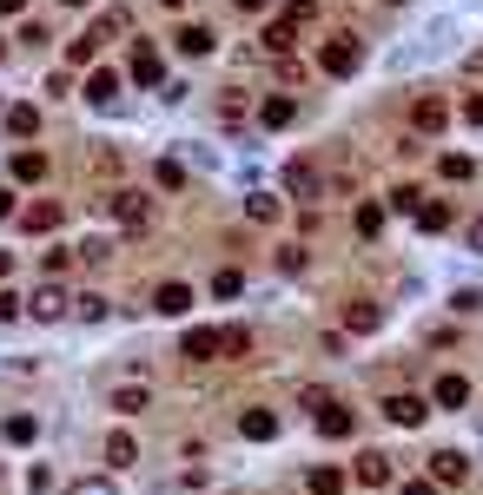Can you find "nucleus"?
Returning a JSON list of instances; mask_svg holds the SVG:
<instances>
[{"instance_id":"9d476101","label":"nucleus","mask_w":483,"mask_h":495,"mask_svg":"<svg viewBox=\"0 0 483 495\" xmlns=\"http://www.w3.org/2000/svg\"><path fill=\"white\" fill-rule=\"evenodd\" d=\"M66 311H73V298H66L60 284H40V291H33V317H40V323H60Z\"/></svg>"},{"instance_id":"09e8293b","label":"nucleus","mask_w":483,"mask_h":495,"mask_svg":"<svg viewBox=\"0 0 483 495\" xmlns=\"http://www.w3.org/2000/svg\"><path fill=\"white\" fill-rule=\"evenodd\" d=\"M470 251H483V218H470Z\"/></svg>"},{"instance_id":"2eb2a0df","label":"nucleus","mask_w":483,"mask_h":495,"mask_svg":"<svg viewBox=\"0 0 483 495\" xmlns=\"http://www.w3.org/2000/svg\"><path fill=\"white\" fill-rule=\"evenodd\" d=\"M173 40H179V54H186V60H206L212 46H219V33H212V27H179Z\"/></svg>"},{"instance_id":"f704fd0d","label":"nucleus","mask_w":483,"mask_h":495,"mask_svg":"<svg viewBox=\"0 0 483 495\" xmlns=\"http://www.w3.org/2000/svg\"><path fill=\"white\" fill-rule=\"evenodd\" d=\"M239 291H245V278H239L232 264H225V271H212V298H239Z\"/></svg>"},{"instance_id":"473e14b6","label":"nucleus","mask_w":483,"mask_h":495,"mask_svg":"<svg viewBox=\"0 0 483 495\" xmlns=\"http://www.w3.org/2000/svg\"><path fill=\"white\" fill-rule=\"evenodd\" d=\"M344 323H352V331H377V323H385V311H377V304H352V311H344Z\"/></svg>"},{"instance_id":"a878e982","label":"nucleus","mask_w":483,"mask_h":495,"mask_svg":"<svg viewBox=\"0 0 483 495\" xmlns=\"http://www.w3.org/2000/svg\"><path fill=\"white\" fill-rule=\"evenodd\" d=\"M126 27H132V13H126V7H106V13H99V21H93L87 33H93V40H99V46H106V40H113V33H126Z\"/></svg>"},{"instance_id":"49530a36","label":"nucleus","mask_w":483,"mask_h":495,"mask_svg":"<svg viewBox=\"0 0 483 495\" xmlns=\"http://www.w3.org/2000/svg\"><path fill=\"white\" fill-rule=\"evenodd\" d=\"M0 218H21V205H13V185H0Z\"/></svg>"},{"instance_id":"20e7f679","label":"nucleus","mask_w":483,"mask_h":495,"mask_svg":"<svg viewBox=\"0 0 483 495\" xmlns=\"http://www.w3.org/2000/svg\"><path fill=\"white\" fill-rule=\"evenodd\" d=\"M385 416L397 423V430H424V423H430V397H418V390H397V397H385Z\"/></svg>"},{"instance_id":"7c9ffc66","label":"nucleus","mask_w":483,"mask_h":495,"mask_svg":"<svg viewBox=\"0 0 483 495\" xmlns=\"http://www.w3.org/2000/svg\"><path fill=\"white\" fill-rule=\"evenodd\" d=\"M352 225H358V238H377V231H385V205H358Z\"/></svg>"},{"instance_id":"ea45409f","label":"nucleus","mask_w":483,"mask_h":495,"mask_svg":"<svg viewBox=\"0 0 483 495\" xmlns=\"http://www.w3.org/2000/svg\"><path fill=\"white\" fill-rule=\"evenodd\" d=\"M278 271H285V278H298V271H305V251H298V245H278Z\"/></svg>"},{"instance_id":"4468645a","label":"nucleus","mask_w":483,"mask_h":495,"mask_svg":"<svg viewBox=\"0 0 483 495\" xmlns=\"http://www.w3.org/2000/svg\"><path fill=\"white\" fill-rule=\"evenodd\" d=\"M106 403L120 409V416H146V409H153V390H146V383H120Z\"/></svg>"},{"instance_id":"ddd939ff","label":"nucleus","mask_w":483,"mask_h":495,"mask_svg":"<svg viewBox=\"0 0 483 495\" xmlns=\"http://www.w3.org/2000/svg\"><path fill=\"white\" fill-rule=\"evenodd\" d=\"M318 430H325L331 442H344V436H352V430H358V416H352V409H344L338 397H331V403L318 409Z\"/></svg>"},{"instance_id":"412c9836","label":"nucleus","mask_w":483,"mask_h":495,"mask_svg":"<svg viewBox=\"0 0 483 495\" xmlns=\"http://www.w3.org/2000/svg\"><path fill=\"white\" fill-rule=\"evenodd\" d=\"M13 179H21V185H40V179H47V152L21 146V152H13Z\"/></svg>"},{"instance_id":"f03ea898","label":"nucleus","mask_w":483,"mask_h":495,"mask_svg":"<svg viewBox=\"0 0 483 495\" xmlns=\"http://www.w3.org/2000/svg\"><path fill=\"white\" fill-rule=\"evenodd\" d=\"M106 212L120 218V231H153V198H146V192H132V185L106 198Z\"/></svg>"},{"instance_id":"f257e3e1","label":"nucleus","mask_w":483,"mask_h":495,"mask_svg":"<svg viewBox=\"0 0 483 495\" xmlns=\"http://www.w3.org/2000/svg\"><path fill=\"white\" fill-rule=\"evenodd\" d=\"M252 119H258V106H252V93H245V87L212 93V126H219V132H245Z\"/></svg>"},{"instance_id":"a18cd8bd","label":"nucleus","mask_w":483,"mask_h":495,"mask_svg":"<svg viewBox=\"0 0 483 495\" xmlns=\"http://www.w3.org/2000/svg\"><path fill=\"white\" fill-rule=\"evenodd\" d=\"M397 495H437V482H424V475H411V482L397 489Z\"/></svg>"},{"instance_id":"0eeeda50","label":"nucleus","mask_w":483,"mask_h":495,"mask_svg":"<svg viewBox=\"0 0 483 495\" xmlns=\"http://www.w3.org/2000/svg\"><path fill=\"white\" fill-rule=\"evenodd\" d=\"M159 80H165L159 46H153V40H140V46H132V87H159Z\"/></svg>"},{"instance_id":"bb28decb","label":"nucleus","mask_w":483,"mask_h":495,"mask_svg":"<svg viewBox=\"0 0 483 495\" xmlns=\"http://www.w3.org/2000/svg\"><path fill=\"white\" fill-rule=\"evenodd\" d=\"M73 317H87V323H106V317H113V298H99V291L73 298Z\"/></svg>"},{"instance_id":"4d7b16f0","label":"nucleus","mask_w":483,"mask_h":495,"mask_svg":"<svg viewBox=\"0 0 483 495\" xmlns=\"http://www.w3.org/2000/svg\"><path fill=\"white\" fill-rule=\"evenodd\" d=\"M391 7H397V0H391Z\"/></svg>"},{"instance_id":"6e6552de","label":"nucleus","mask_w":483,"mask_h":495,"mask_svg":"<svg viewBox=\"0 0 483 495\" xmlns=\"http://www.w3.org/2000/svg\"><path fill=\"white\" fill-rule=\"evenodd\" d=\"M352 475H358V482H364V489H385V482H391V475H397V463H391V456H385V449H364Z\"/></svg>"},{"instance_id":"7ed1b4c3","label":"nucleus","mask_w":483,"mask_h":495,"mask_svg":"<svg viewBox=\"0 0 483 495\" xmlns=\"http://www.w3.org/2000/svg\"><path fill=\"white\" fill-rule=\"evenodd\" d=\"M318 66H325L331 80H352L358 66H364V46L352 40V33H338V40H325V46H318Z\"/></svg>"},{"instance_id":"37998d69","label":"nucleus","mask_w":483,"mask_h":495,"mask_svg":"<svg viewBox=\"0 0 483 495\" xmlns=\"http://www.w3.org/2000/svg\"><path fill=\"white\" fill-rule=\"evenodd\" d=\"M7 317H21V298H13L7 284H0V323H7Z\"/></svg>"},{"instance_id":"aec40b11","label":"nucleus","mask_w":483,"mask_h":495,"mask_svg":"<svg viewBox=\"0 0 483 495\" xmlns=\"http://www.w3.org/2000/svg\"><path fill=\"white\" fill-rule=\"evenodd\" d=\"M451 225H457V212L444 198H424L418 205V231H451Z\"/></svg>"},{"instance_id":"c756f323","label":"nucleus","mask_w":483,"mask_h":495,"mask_svg":"<svg viewBox=\"0 0 483 495\" xmlns=\"http://www.w3.org/2000/svg\"><path fill=\"white\" fill-rule=\"evenodd\" d=\"M292 40H298L292 21H272V27H265V54H292Z\"/></svg>"},{"instance_id":"cd10ccee","label":"nucleus","mask_w":483,"mask_h":495,"mask_svg":"<svg viewBox=\"0 0 483 495\" xmlns=\"http://www.w3.org/2000/svg\"><path fill=\"white\" fill-rule=\"evenodd\" d=\"M252 350V331H245V323H225L219 331V357H245Z\"/></svg>"},{"instance_id":"e433bc0d","label":"nucleus","mask_w":483,"mask_h":495,"mask_svg":"<svg viewBox=\"0 0 483 495\" xmlns=\"http://www.w3.org/2000/svg\"><path fill=\"white\" fill-rule=\"evenodd\" d=\"M66 60H73V66H93V60H99V40H93V33H80V40L66 46Z\"/></svg>"},{"instance_id":"72a5a7b5","label":"nucleus","mask_w":483,"mask_h":495,"mask_svg":"<svg viewBox=\"0 0 483 495\" xmlns=\"http://www.w3.org/2000/svg\"><path fill=\"white\" fill-rule=\"evenodd\" d=\"M245 218H258V225H272V218H278V198H272V192H252V198H245Z\"/></svg>"},{"instance_id":"1a4fd4ad","label":"nucleus","mask_w":483,"mask_h":495,"mask_svg":"<svg viewBox=\"0 0 483 495\" xmlns=\"http://www.w3.org/2000/svg\"><path fill=\"white\" fill-rule=\"evenodd\" d=\"M285 192H292V198H305V205L325 192V179L311 172V159H292V165H285Z\"/></svg>"},{"instance_id":"c9c22d12","label":"nucleus","mask_w":483,"mask_h":495,"mask_svg":"<svg viewBox=\"0 0 483 495\" xmlns=\"http://www.w3.org/2000/svg\"><path fill=\"white\" fill-rule=\"evenodd\" d=\"M153 179L165 185V192H179V185H186V165H179V159H159V165H153Z\"/></svg>"},{"instance_id":"393cba45","label":"nucleus","mask_w":483,"mask_h":495,"mask_svg":"<svg viewBox=\"0 0 483 495\" xmlns=\"http://www.w3.org/2000/svg\"><path fill=\"white\" fill-rule=\"evenodd\" d=\"M0 436H7L13 449H27V442L40 436V416H27V409H21V416H7V423H0Z\"/></svg>"},{"instance_id":"a211bd4d","label":"nucleus","mask_w":483,"mask_h":495,"mask_svg":"<svg viewBox=\"0 0 483 495\" xmlns=\"http://www.w3.org/2000/svg\"><path fill=\"white\" fill-rule=\"evenodd\" d=\"M239 436H252V442H272L278 436V416H272V409H245V416H239Z\"/></svg>"},{"instance_id":"c85d7f7f","label":"nucleus","mask_w":483,"mask_h":495,"mask_svg":"<svg viewBox=\"0 0 483 495\" xmlns=\"http://www.w3.org/2000/svg\"><path fill=\"white\" fill-rule=\"evenodd\" d=\"M305 489H311V495H344V469H311Z\"/></svg>"},{"instance_id":"79ce46f5","label":"nucleus","mask_w":483,"mask_h":495,"mask_svg":"<svg viewBox=\"0 0 483 495\" xmlns=\"http://www.w3.org/2000/svg\"><path fill=\"white\" fill-rule=\"evenodd\" d=\"M477 304H483V291H457V298H451V311H457V317H470Z\"/></svg>"},{"instance_id":"9b49d317","label":"nucleus","mask_w":483,"mask_h":495,"mask_svg":"<svg viewBox=\"0 0 483 495\" xmlns=\"http://www.w3.org/2000/svg\"><path fill=\"white\" fill-rule=\"evenodd\" d=\"M430 403H437V409H463V403H470V377L444 370V377H437V390H430Z\"/></svg>"},{"instance_id":"4c0bfd02","label":"nucleus","mask_w":483,"mask_h":495,"mask_svg":"<svg viewBox=\"0 0 483 495\" xmlns=\"http://www.w3.org/2000/svg\"><path fill=\"white\" fill-rule=\"evenodd\" d=\"M418 205H424L418 185H397V192H391V212H411V218H418Z\"/></svg>"},{"instance_id":"864d4df0","label":"nucleus","mask_w":483,"mask_h":495,"mask_svg":"<svg viewBox=\"0 0 483 495\" xmlns=\"http://www.w3.org/2000/svg\"><path fill=\"white\" fill-rule=\"evenodd\" d=\"M159 7H186V0H159Z\"/></svg>"},{"instance_id":"39448f33","label":"nucleus","mask_w":483,"mask_h":495,"mask_svg":"<svg viewBox=\"0 0 483 495\" xmlns=\"http://www.w3.org/2000/svg\"><path fill=\"white\" fill-rule=\"evenodd\" d=\"M179 357H186V364H212V357H219V331H212V323H192V331L179 337Z\"/></svg>"},{"instance_id":"423d86ee","label":"nucleus","mask_w":483,"mask_h":495,"mask_svg":"<svg viewBox=\"0 0 483 495\" xmlns=\"http://www.w3.org/2000/svg\"><path fill=\"white\" fill-rule=\"evenodd\" d=\"M463 475H470V456H463V449H437V456H430V482H437V489H457Z\"/></svg>"},{"instance_id":"5701e85b","label":"nucleus","mask_w":483,"mask_h":495,"mask_svg":"<svg viewBox=\"0 0 483 495\" xmlns=\"http://www.w3.org/2000/svg\"><path fill=\"white\" fill-rule=\"evenodd\" d=\"M444 119H451V113H444V99H418V106H411V126H418L424 139H430V132H444Z\"/></svg>"},{"instance_id":"b1692460","label":"nucleus","mask_w":483,"mask_h":495,"mask_svg":"<svg viewBox=\"0 0 483 495\" xmlns=\"http://www.w3.org/2000/svg\"><path fill=\"white\" fill-rule=\"evenodd\" d=\"M21 225L54 238V231H60V205H54V198H47V205H27V212H21Z\"/></svg>"},{"instance_id":"603ef678","label":"nucleus","mask_w":483,"mask_h":495,"mask_svg":"<svg viewBox=\"0 0 483 495\" xmlns=\"http://www.w3.org/2000/svg\"><path fill=\"white\" fill-rule=\"evenodd\" d=\"M7 271H13V258H7V251H0V278H7Z\"/></svg>"},{"instance_id":"f3484780","label":"nucleus","mask_w":483,"mask_h":495,"mask_svg":"<svg viewBox=\"0 0 483 495\" xmlns=\"http://www.w3.org/2000/svg\"><path fill=\"white\" fill-rule=\"evenodd\" d=\"M153 311H159V317H186V311H192V291H186V284H159V291H153Z\"/></svg>"},{"instance_id":"dca6fc26","label":"nucleus","mask_w":483,"mask_h":495,"mask_svg":"<svg viewBox=\"0 0 483 495\" xmlns=\"http://www.w3.org/2000/svg\"><path fill=\"white\" fill-rule=\"evenodd\" d=\"M292 119H298V99H285V93H272V99H265V106H258V126H265V132L292 126Z\"/></svg>"},{"instance_id":"6e6d98bb","label":"nucleus","mask_w":483,"mask_h":495,"mask_svg":"<svg viewBox=\"0 0 483 495\" xmlns=\"http://www.w3.org/2000/svg\"><path fill=\"white\" fill-rule=\"evenodd\" d=\"M0 482H7V469H0Z\"/></svg>"},{"instance_id":"f8f14e48","label":"nucleus","mask_w":483,"mask_h":495,"mask_svg":"<svg viewBox=\"0 0 483 495\" xmlns=\"http://www.w3.org/2000/svg\"><path fill=\"white\" fill-rule=\"evenodd\" d=\"M80 93H87L93 106H113V99H120V73H113V66H93V73H87V87H80Z\"/></svg>"},{"instance_id":"58836bf2","label":"nucleus","mask_w":483,"mask_h":495,"mask_svg":"<svg viewBox=\"0 0 483 495\" xmlns=\"http://www.w3.org/2000/svg\"><path fill=\"white\" fill-rule=\"evenodd\" d=\"M80 258H87V264H106V258H113V238H87V245H80Z\"/></svg>"},{"instance_id":"8fccbe9b","label":"nucleus","mask_w":483,"mask_h":495,"mask_svg":"<svg viewBox=\"0 0 483 495\" xmlns=\"http://www.w3.org/2000/svg\"><path fill=\"white\" fill-rule=\"evenodd\" d=\"M232 7H245V13H265V7H272V0H232Z\"/></svg>"},{"instance_id":"2f4dec72","label":"nucleus","mask_w":483,"mask_h":495,"mask_svg":"<svg viewBox=\"0 0 483 495\" xmlns=\"http://www.w3.org/2000/svg\"><path fill=\"white\" fill-rule=\"evenodd\" d=\"M437 172H444V179H451V185H463V179H470V172H477V165H470V159H463V152H444V159H437Z\"/></svg>"},{"instance_id":"a19ab883","label":"nucleus","mask_w":483,"mask_h":495,"mask_svg":"<svg viewBox=\"0 0 483 495\" xmlns=\"http://www.w3.org/2000/svg\"><path fill=\"white\" fill-rule=\"evenodd\" d=\"M73 495H120V489H113L106 475H80V482H73Z\"/></svg>"},{"instance_id":"3c124183","label":"nucleus","mask_w":483,"mask_h":495,"mask_svg":"<svg viewBox=\"0 0 483 495\" xmlns=\"http://www.w3.org/2000/svg\"><path fill=\"white\" fill-rule=\"evenodd\" d=\"M0 13H27V0H0Z\"/></svg>"},{"instance_id":"5fc2aeb1","label":"nucleus","mask_w":483,"mask_h":495,"mask_svg":"<svg viewBox=\"0 0 483 495\" xmlns=\"http://www.w3.org/2000/svg\"><path fill=\"white\" fill-rule=\"evenodd\" d=\"M66 7H87V0H66Z\"/></svg>"},{"instance_id":"6ab92c4d","label":"nucleus","mask_w":483,"mask_h":495,"mask_svg":"<svg viewBox=\"0 0 483 495\" xmlns=\"http://www.w3.org/2000/svg\"><path fill=\"white\" fill-rule=\"evenodd\" d=\"M0 119H7V132H13V139H40V106H7Z\"/></svg>"},{"instance_id":"4be33fe9","label":"nucleus","mask_w":483,"mask_h":495,"mask_svg":"<svg viewBox=\"0 0 483 495\" xmlns=\"http://www.w3.org/2000/svg\"><path fill=\"white\" fill-rule=\"evenodd\" d=\"M132 463H140V442H132L126 430H113L106 436V469H132Z\"/></svg>"},{"instance_id":"c03bdc74","label":"nucleus","mask_w":483,"mask_h":495,"mask_svg":"<svg viewBox=\"0 0 483 495\" xmlns=\"http://www.w3.org/2000/svg\"><path fill=\"white\" fill-rule=\"evenodd\" d=\"M463 119H470V126H483V93H470V99H463Z\"/></svg>"},{"instance_id":"de8ad7c7","label":"nucleus","mask_w":483,"mask_h":495,"mask_svg":"<svg viewBox=\"0 0 483 495\" xmlns=\"http://www.w3.org/2000/svg\"><path fill=\"white\" fill-rule=\"evenodd\" d=\"M463 73H470V80H483V46H477V54H463Z\"/></svg>"}]
</instances>
